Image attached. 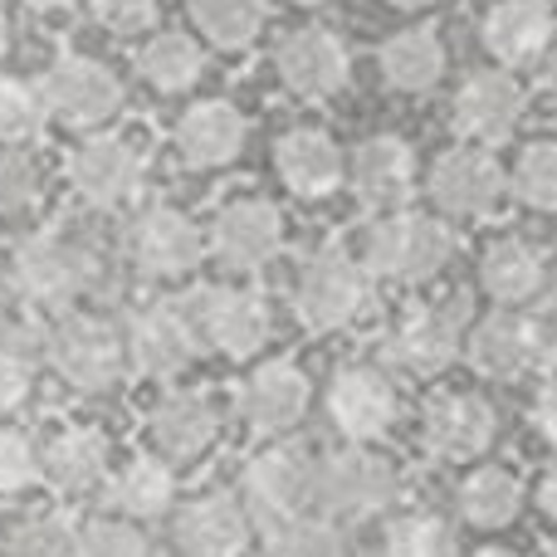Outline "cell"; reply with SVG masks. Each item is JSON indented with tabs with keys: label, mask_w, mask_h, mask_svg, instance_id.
Returning a JSON list of instances; mask_svg holds the SVG:
<instances>
[{
	"label": "cell",
	"mask_w": 557,
	"mask_h": 557,
	"mask_svg": "<svg viewBox=\"0 0 557 557\" xmlns=\"http://www.w3.org/2000/svg\"><path fill=\"white\" fill-rule=\"evenodd\" d=\"M455 250H460V235L445 215H421L401 206L367 225L362 264L367 274L392 278V284H425L455 260Z\"/></svg>",
	"instance_id": "cell-1"
},
{
	"label": "cell",
	"mask_w": 557,
	"mask_h": 557,
	"mask_svg": "<svg viewBox=\"0 0 557 557\" xmlns=\"http://www.w3.org/2000/svg\"><path fill=\"white\" fill-rule=\"evenodd\" d=\"M401 499V470L382 450L347 445L313 465V504L323 519H372Z\"/></svg>",
	"instance_id": "cell-2"
},
{
	"label": "cell",
	"mask_w": 557,
	"mask_h": 557,
	"mask_svg": "<svg viewBox=\"0 0 557 557\" xmlns=\"http://www.w3.org/2000/svg\"><path fill=\"white\" fill-rule=\"evenodd\" d=\"M470 323H474L470 294H450V298L411 308V313L396 318V327L386 333V362H392L396 372L416 376V382H431V376H441L445 367L465 352Z\"/></svg>",
	"instance_id": "cell-3"
},
{
	"label": "cell",
	"mask_w": 557,
	"mask_h": 557,
	"mask_svg": "<svg viewBox=\"0 0 557 557\" xmlns=\"http://www.w3.org/2000/svg\"><path fill=\"white\" fill-rule=\"evenodd\" d=\"M425 191L445 221H490L509 201V166L494 157V147L455 143L431 162Z\"/></svg>",
	"instance_id": "cell-4"
},
{
	"label": "cell",
	"mask_w": 557,
	"mask_h": 557,
	"mask_svg": "<svg viewBox=\"0 0 557 557\" xmlns=\"http://www.w3.org/2000/svg\"><path fill=\"white\" fill-rule=\"evenodd\" d=\"M465 357L484 382H523L529 372H539L548 362V327L533 323L523 308H494V313L470 323Z\"/></svg>",
	"instance_id": "cell-5"
},
{
	"label": "cell",
	"mask_w": 557,
	"mask_h": 557,
	"mask_svg": "<svg viewBox=\"0 0 557 557\" xmlns=\"http://www.w3.org/2000/svg\"><path fill=\"white\" fill-rule=\"evenodd\" d=\"M367 264L343 250H318L298 270L294 284V313L308 333H337L347 327L367 304Z\"/></svg>",
	"instance_id": "cell-6"
},
{
	"label": "cell",
	"mask_w": 557,
	"mask_h": 557,
	"mask_svg": "<svg viewBox=\"0 0 557 557\" xmlns=\"http://www.w3.org/2000/svg\"><path fill=\"white\" fill-rule=\"evenodd\" d=\"M401 416V386L392 382L386 367L352 362L343 372H333L327 382V421L347 445H372Z\"/></svg>",
	"instance_id": "cell-7"
},
{
	"label": "cell",
	"mask_w": 557,
	"mask_h": 557,
	"mask_svg": "<svg viewBox=\"0 0 557 557\" xmlns=\"http://www.w3.org/2000/svg\"><path fill=\"white\" fill-rule=\"evenodd\" d=\"M240 504L260 529L308 513L313 504V460L298 445H270L240 470Z\"/></svg>",
	"instance_id": "cell-8"
},
{
	"label": "cell",
	"mask_w": 557,
	"mask_h": 557,
	"mask_svg": "<svg viewBox=\"0 0 557 557\" xmlns=\"http://www.w3.org/2000/svg\"><path fill=\"white\" fill-rule=\"evenodd\" d=\"M523 84L513 78V69H474V74L460 78L455 88V103H450V127L465 137V143H480V147H499L519 133L523 123Z\"/></svg>",
	"instance_id": "cell-9"
},
{
	"label": "cell",
	"mask_w": 557,
	"mask_h": 557,
	"mask_svg": "<svg viewBox=\"0 0 557 557\" xmlns=\"http://www.w3.org/2000/svg\"><path fill=\"white\" fill-rule=\"evenodd\" d=\"M196 343H211L225 357H255L270 337V304L255 288L235 284H211L196 288L191 308H186Z\"/></svg>",
	"instance_id": "cell-10"
},
{
	"label": "cell",
	"mask_w": 557,
	"mask_h": 557,
	"mask_svg": "<svg viewBox=\"0 0 557 557\" xmlns=\"http://www.w3.org/2000/svg\"><path fill=\"white\" fill-rule=\"evenodd\" d=\"M499 441V411L480 392H441L421 416V445L445 465H474Z\"/></svg>",
	"instance_id": "cell-11"
},
{
	"label": "cell",
	"mask_w": 557,
	"mask_h": 557,
	"mask_svg": "<svg viewBox=\"0 0 557 557\" xmlns=\"http://www.w3.org/2000/svg\"><path fill=\"white\" fill-rule=\"evenodd\" d=\"M480 45L499 69H533L557 45L553 0H494L480 20Z\"/></svg>",
	"instance_id": "cell-12"
},
{
	"label": "cell",
	"mask_w": 557,
	"mask_h": 557,
	"mask_svg": "<svg viewBox=\"0 0 557 557\" xmlns=\"http://www.w3.org/2000/svg\"><path fill=\"white\" fill-rule=\"evenodd\" d=\"M49 362L78 392H108L123 376L127 343L103 318H64L49 333Z\"/></svg>",
	"instance_id": "cell-13"
},
{
	"label": "cell",
	"mask_w": 557,
	"mask_h": 557,
	"mask_svg": "<svg viewBox=\"0 0 557 557\" xmlns=\"http://www.w3.org/2000/svg\"><path fill=\"white\" fill-rule=\"evenodd\" d=\"M278 78H284L288 94L308 98V103H323V98L343 94L347 78H352V59H347V45L323 25H304L294 35L278 39L274 49Z\"/></svg>",
	"instance_id": "cell-14"
},
{
	"label": "cell",
	"mask_w": 557,
	"mask_h": 557,
	"mask_svg": "<svg viewBox=\"0 0 557 557\" xmlns=\"http://www.w3.org/2000/svg\"><path fill=\"white\" fill-rule=\"evenodd\" d=\"M416 176H421V166H416L411 143L396 133L367 137V143L352 152V162H347V182H352L357 201L376 215L401 211L416 191Z\"/></svg>",
	"instance_id": "cell-15"
},
{
	"label": "cell",
	"mask_w": 557,
	"mask_h": 557,
	"mask_svg": "<svg viewBox=\"0 0 557 557\" xmlns=\"http://www.w3.org/2000/svg\"><path fill=\"white\" fill-rule=\"evenodd\" d=\"M308 401H313V386H308V372L288 357H274V362L255 367L240 386V416L255 435H284L294 431L308 416Z\"/></svg>",
	"instance_id": "cell-16"
},
{
	"label": "cell",
	"mask_w": 557,
	"mask_h": 557,
	"mask_svg": "<svg viewBox=\"0 0 557 557\" xmlns=\"http://www.w3.org/2000/svg\"><path fill=\"white\" fill-rule=\"evenodd\" d=\"M45 103H49V113L64 117V123L98 127L123 108V84L113 78V69L94 64V59H84V54H69L45 74Z\"/></svg>",
	"instance_id": "cell-17"
},
{
	"label": "cell",
	"mask_w": 557,
	"mask_h": 557,
	"mask_svg": "<svg viewBox=\"0 0 557 557\" xmlns=\"http://www.w3.org/2000/svg\"><path fill=\"white\" fill-rule=\"evenodd\" d=\"M211 250L225 270H264L284 250V215L260 196H240L215 215Z\"/></svg>",
	"instance_id": "cell-18"
},
{
	"label": "cell",
	"mask_w": 557,
	"mask_h": 557,
	"mask_svg": "<svg viewBox=\"0 0 557 557\" xmlns=\"http://www.w3.org/2000/svg\"><path fill=\"white\" fill-rule=\"evenodd\" d=\"M201 255H206V240L196 231V221L172 211V206H157V211L137 215L133 231H127V260L152 278H176L196 270Z\"/></svg>",
	"instance_id": "cell-19"
},
{
	"label": "cell",
	"mask_w": 557,
	"mask_h": 557,
	"mask_svg": "<svg viewBox=\"0 0 557 557\" xmlns=\"http://www.w3.org/2000/svg\"><path fill=\"white\" fill-rule=\"evenodd\" d=\"M255 519L235 494H201L176 513V553L182 557H245Z\"/></svg>",
	"instance_id": "cell-20"
},
{
	"label": "cell",
	"mask_w": 557,
	"mask_h": 557,
	"mask_svg": "<svg viewBox=\"0 0 557 557\" xmlns=\"http://www.w3.org/2000/svg\"><path fill=\"white\" fill-rule=\"evenodd\" d=\"M274 172L294 196L323 201V196H333L343 186L347 162H343V147L323 127H294V133H284L274 143Z\"/></svg>",
	"instance_id": "cell-21"
},
{
	"label": "cell",
	"mask_w": 557,
	"mask_h": 557,
	"mask_svg": "<svg viewBox=\"0 0 557 557\" xmlns=\"http://www.w3.org/2000/svg\"><path fill=\"white\" fill-rule=\"evenodd\" d=\"M127 357L143 376H157V382H172L191 367L196 357V333L186 323V313L176 308L157 304V308H143L127 327Z\"/></svg>",
	"instance_id": "cell-22"
},
{
	"label": "cell",
	"mask_w": 557,
	"mask_h": 557,
	"mask_svg": "<svg viewBox=\"0 0 557 557\" xmlns=\"http://www.w3.org/2000/svg\"><path fill=\"white\" fill-rule=\"evenodd\" d=\"M245 147V113L225 98H211V103H191L176 123V152H182L186 166L196 172H211V166L235 162Z\"/></svg>",
	"instance_id": "cell-23"
},
{
	"label": "cell",
	"mask_w": 557,
	"mask_h": 557,
	"mask_svg": "<svg viewBox=\"0 0 557 557\" xmlns=\"http://www.w3.org/2000/svg\"><path fill=\"white\" fill-rule=\"evenodd\" d=\"M221 435V416H215L211 396L201 392H172L166 401H157L152 411V445L162 450V460L191 465Z\"/></svg>",
	"instance_id": "cell-24"
},
{
	"label": "cell",
	"mask_w": 557,
	"mask_h": 557,
	"mask_svg": "<svg viewBox=\"0 0 557 557\" xmlns=\"http://www.w3.org/2000/svg\"><path fill=\"white\" fill-rule=\"evenodd\" d=\"M69 176H74L84 201L117 206L137 191V182H143V157H137L123 137H88V143L74 152V162H69Z\"/></svg>",
	"instance_id": "cell-25"
},
{
	"label": "cell",
	"mask_w": 557,
	"mask_h": 557,
	"mask_svg": "<svg viewBox=\"0 0 557 557\" xmlns=\"http://www.w3.org/2000/svg\"><path fill=\"white\" fill-rule=\"evenodd\" d=\"M480 288L499 308H523L548 288V260H543L539 245L504 235L480 255Z\"/></svg>",
	"instance_id": "cell-26"
},
{
	"label": "cell",
	"mask_w": 557,
	"mask_h": 557,
	"mask_svg": "<svg viewBox=\"0 0 557 557\" xmlns=\"http://www.w3.org/2000/svg\"><path fill=\"white\" fill-rule=\"evenodd\" d=\"M10 284H15L29 304H45V308H59L74 294H84L74 255H69V245L54 240V235H35V240H25L10 255Z\"/></svg>",
	"instance_id": "cell-27"
},
{
	"label": "cell",
	"mask_w": 557,
	"mask_h": 557,
	"mask_svg": "<svg viewBox=\"0 0 557 557\" xmlns=\"http://www.w3.org/2000/svg\"><path fill=\"white\" fill-rule=\"evenodd\" d=\"M523 480L519 470H509V465H490V460H474V470L460 480V490H455V509H460V519L470 523V529L480 533H499L509 529L513 519L523 513Z\"/></svg>",
	"instance_id": "cell-28"
},
{
	"label": "cell",
	"mask_w": 557,
	"mask_h": 557,
	"mask_svg": "<svg viewBox=\"0 0 557 557\" xmlns=\"http://www.w3.org/2000/svg\"><path fill=\"white\" fill-rule=\"evenodd\" d=\"M445 59H450L445 39L431 25H406L382 45L376 64H382V78L396 94H431L445 78Z\"/></svg>",
	"instance_id": "cell-29"
},
{
	"label": "cell",
	"mask_w": 557,
	"mask_h": 557,
	"mask_svg": "<svg viewBox=\"0 0 557 557\" xmlns=\"http://www.w3.org/2000/svg\"><path fill=\"white\" fill-rule=\"evenodd\" d=\"M108 470V441L98 431H59L54 441L45 445V460H39V474L54 484L59 494H88L103 484Z\"/></svg>",
	"instance_id": "cell-30"
},
{
	"label": "cell",
	"mask_w": 557,
	"mask_h": 557,
	"mask_svg": "<svg viewBox=\"0 0 557 557\" xmlns=\"http://www.w3.org/2000/svg\"><path fill=\"white\" fill-rule=\"evenodd\" d=\"M137 69H143V78L152 88H162V94H182V88H191L196 78H201L206 54H201V45H196L191 35L166 29V35H157V39H147L143 45Z\"/></svg>",
	"instance_id": "cell-31"
},
{
	"label": "cell",
	"mask_w": 557,
	"mask_h": 557,
	"mask_svg": "<svg viewBox=\"0 0 557 557\" xmlns=\"http://www.w3.org/2000/svg\"><path fill=\"white\" fill-rule=\"evenodd\" d=\"M191 20L215 49H245L260 39L270 5L264 0H191Z\"/></svg>",
	"instance_id": "cell-32"
},
{
	"label": "cell",
	"mask_w": 557,
	"mask_h": 557,
	"mask_svg": "<svg viewBox=\"0 0 557 557\" xmlns=\"http://www.w3.org/2000/svg\"><path fill=\"white\" fill-rule=\"evenodd\" d=\"M382 557H460L455 548V529L441 519V513H396L382 529Z\"/></svg>",
	"instance_id": "cell-33"
},
{
	"label": "cell",
	"mask_w": 557,
	"mask_h": 557,
	"mask_svg": "<svg viewBox=\"0 0 557 557\" xmlns=\"http://www.w3.org/2000/svg\"><path fill=\"white\" fill-rule=\"evenodd\" d=\"M172 494H176V480L162 460H133L117 474L113 499L127 519H162L172 509Z\"/></svg>",
	"instance_id": "cell-34"
},
{
	"label": "cell",
	"mask_w": 557,
	"mask_h": 557,
	"mask_svg": "<svg viewBox=\"0 0 557 557\" xmlns=\"http://www.w3.org/2000/svg\"><path fill=\"white\" fill-rule=\"evenodd\" d=\"M509 191L529 211L557 215V137H539V143L523 147L509 172Z\"/></svg>",
	"instance_id": "cell-35"
},
{
	"label": "cell",
	"mask_w": 557,
	"mask_h": 557,
	"mask_svg": "<svg viewBox=\"0 0 557 557\" xmlns=\"http://www.w3.org/2000/svg\"><path fill=\"white\" fill-rule=\"evenodd\" d=\"M270 557H347V543L333 519L298 513V519L270 529Z\"/></svg>",
	"instance_id": "cell-36"
},
{
	"label": "cell",
	"mask_w": 557,
	"mask_h": 557,
	"mask_svg": "<svg viewBox=\"0 0 557 557\" xmlns=\"http://www.w3.org/2000/svg\"><path fill=\"white\" fill-rule=\"evenodd\" d=\"M45 94H35L29 84L20 78H0V143L5 147H20L39 133L45 123Z\"/></svg>",
	"instance_id": "cell-37"
},
{
	"label": "cell",
	"mask_w": 557,
	"mask_h": 557,
	"mask_svg": "<svg viewBox=\"0 0 557 557\" xmlns=\"http://www.w3.org/2000/svg\"><path fill=\"white\" fill-rule=\"evenodd\" d=\"M5 557H78V533H69L59 519H35L10 539Z\"/></svg>",
	"instance_id": "cell-38"
},
{
	"label": "cell",
	"mask_w": 557,
	"mask_h": 557,
	"mask_svg": "<svg viewBox=\"0 0 557 557\" xmlns=\"http://www.w3.org/2000/svg\"><path fill=\"white\" fill-rule=\"evenodd\" d=\"M78 557H152V543L133 523H94L78 533Z\"/></svg>",
	"instance_id": "cell-39"
},
{
	"label": "cell",
	"mask_w": 557,
	"mask_h": 557,
	"mask_svg": "<svg viewBox=\"0 0 557 557\" xmlns=\"http://www.w3.org/2000/svg\"><path fill=\"white\" fill-rule=\"evenodd\" d=\"M39 201V176L15 147L0 152V215H20Z\"/></svg>",
	"instance_id": "cell-40"
},
{
	"label": "cell",
	"mask_w": 557,
	"mask_h": 557,
	"mask_svg": "<svg viewBox=\"0 0 557 557\" xmlns=\"http://www.w3.org/2000/svg\"><path fill=\"white\" fill-rule=\"evenodd\" d=\"M39 480V450L15 431H0V494H20Z\"/></svg>",
	"instance_id": "cell-41"
},
{
	"label": "cell",
	"mask_w": 557,
	"mask_h": 557,
	"mask_svg": "<svg viewBox=\"0 0 557 557\" xmlns=\"http://www.w3.org/2000/svg\"><path fill=\"white\" fill-rule=\"evenodd\" d=\"M94 15L113 35H137V29H147L157 20V0H94Z\"/></svg>",
	"instance_id": "cell-42"
},
{
	"label": "cell",
	"mask_w": 557,
	"mask_h": 557,
	"mask_svg": "<svg viewBox=\"0 0 557 557\" xmlns=\"http://www.w3.org/2000/svg\"><path fill=\"white\" fill-rule=\"evenodd\" d=\"M29 386H35V372H29L25 352H15V347H0V416H10L15 406H25Z\"/></svg>",
	"instance_id": "cell-43"
},
{
	"label": "cell",
	"mask_w": 557,
	"mask_h": 557,
	"mask_svg": "<svg viewBox=\"0 0 557 557\" xmlns=\"http://www.w3.org/2000/svg\"><path fill=\"white\" fill-rule=\"evenodd\" d=\"M529 421H533V431H539L543 441H548L553 450H557V367L539 382V392H533V411H529Z\"/></svg>",
	"instance_id": "cell-44"
},
{
	"label": "cell",
	"mask_w": 557,
	"mask_h": 557,
	"mask_svg": "<svg viewBox=\"0 0 557 557\" xmlns=\"http://www.w3.org/2000/svg\"><path fill=\"white\" fill-rule=\"evenodd\" d=\"M533 494H539V509H543V513H548V519L557 523V465H553L548 474H543V480H539V490H533Z\"/></svg>",
	"instance_id": "cell-45"
},
{
	"label": "cell",
	"mask_w": 557,
	"mask_h": 557,
	"mask_svg": "<svg viewBox=\"0 0 557 557\" xmlns=\"http://www.w3.org/2000/svg\"><path fill=\"white\" fill-rule=\"evenodd\" d=\"M392 10H431V5H441V0H386Z\"/></svg>",
	"instance_id": "cell-46"
},
{
	"label": "cell",
	"mask_w": 557,
	"mask_h": 557,
	"mask_svg": "<svg viewBox=\"0 0 557 557\" xmlns=\"http://www.w3.org/2000/svg\"><path fill=\"white\" fill-rule=\"evenodd\" d=\"M25 5H29V10H64L69 0H25Z\"/></svg>",
	"instance_id": "cell-47"
},
{
	"label": "cell",
	"mask_w": 557,
	"mask_h": 557,
	"mask_svg": "<svg viewBox=\"0 0 557 557\" xmlns=\"http://www.w3.org/2000/svg\"><path fill=\"white\" fill-rule=\"evenodd\" d=\"M5 49H10V25H5V10H0V59H5Z\"/></svg>",
	"instance_id": "cell-48"
},
{
	"label": "cell",
	"mask_w": 557,
	"mask_h": 557,
	"mask_svg": "<svg viewBox=\"0 0 557 557\" xmlns=\"http://www.w3.org/2000/svg\"><path fill=\"white\" fill-rule=\"evenodd\" d=\"M470 557H519V553H509V548H480V553H470Z\"/></svg>",
	"instance_id": "cell-49"
},
{
	"label": "cell",
	"mask_w": 557,
	"mask_h": 557,
	"mask_svg": "<svg viewBox=\"0 0 557 557\" xmlns=\"http://www.w3.org/2000/svg\"><path fill=\"white\" fill-rule=\"evenodd\" d=\"M553 337H557V294H553Z\"/></svg>",
	"instance_id": "cell-50"
},
{
	"label": "cell",
	"mask_w": 557,
	"mask_h": 557,
	"mask_svg": "<svg viewBox=\"0 0 557 557\" xmlns=\"http://www.w3.org/2000/svg\"><path fill=\"white\" fill-rule=\"evenodd\" d=\"M543 557H557V539H553V543H548V553H543Z\"/></svg>",
	"instance_id": "cell-51"
},
{
	"label": "cell",
	"mask_w": 557,
	"mask_h": 557,
	"mask_svg": "<svg viewBox=\"0 0 557 557\" xmlns=\"http://www.w3.org/2000/svg\"><path fill=\"white\" fill-rule=\"evenodd\" d=\"M294 5H323V0H294Z\"/></svg>",
	"instance_id": "cell-52"
},
{
	"label": "cell",
	"mask_w": 557,
	"mask_h": 557,
	"mask_svg": "<svg viewBox=\"0 0 557 557\" xmlns=\"http://www.w3.org/2000/svg\"><path fill=\"white\" fill-rule=\"evenodd\" d=\"M553 5H557V0H553Z\"/></svg>",
	"instance_id": "cell-53"
}]
</instances>
